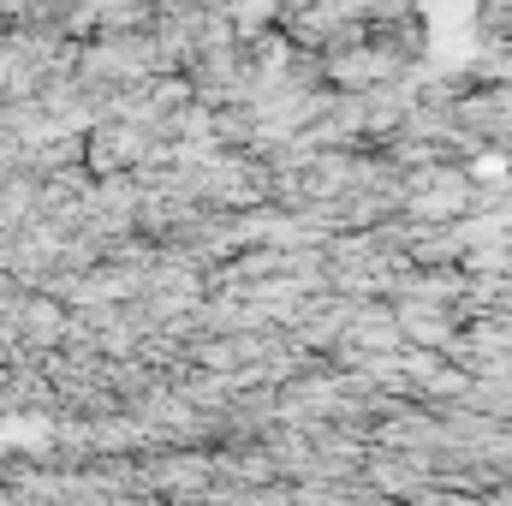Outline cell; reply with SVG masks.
Segmentation results:
<instances>
[{
    "mask_svg": "<svg viewBox=\"0 0 512 506\" xmlns=\"http://www.w3.org/2000/svg\"><path fill=\"white\" fill-rule=\"evenodd\" d=\"M370 477H376V489H387V495H411V489L423 483V465H417V459H411V465L376 459V465H370Z\"/></svg>",
    "mask_w": 512,
    "mask_h": 506,
    "instance_id": "obj_1",
    "label": "cell"
}]
</instances>
